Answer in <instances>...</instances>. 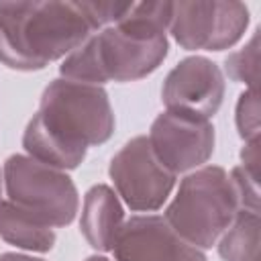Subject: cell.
I'll return each mask as SVG.
<instances>
[{
	"mask_svg": "<svg viewBox=\"0 0 261 261\" xmlns=\"http://www.w3.org/2000/svg\"><path fill=\"white\" fill-rule=\"evenodd\" d=\"M6 200L47 226H67L80 212V194L73 179L27 153L6 157L2 167Z\"/></svg>",
	"mask_w": 261,
	"mask_h": 261,
	"instance_id": "5",
	"label": "cell"
},
{
	"mask_svg": "<svg viewBox=\"0 0 261 261\" xmlns=\"http://www.w3.org/2000/svg\"><path fill=\"white\" fill-rule=\"evenodd\" d=\"M112 253L116 261H206L204 251L179 239L159 214L124 220Z\"/></svg>",
	"mask_w": 261,
	"mask_h": 261,
	"instance_id": "10",
	"label": "cell"
},
{
	"mask_svg": "<svg viewBox=\"0 0 261 261\" xmlns=\"http://www.w3.org/2000/svg\"><path fill=\"white\" fill-rule=\"evenodd\" d=\"M0 190H2V173H0Z\"/></svg>",
	"mask_w": 261,
	"mask_h": 261,
	"instance_id": "20",
	"label": "cell"
},
{
	"mask_svg": "<svg viewBox=\"0 0 261 261\" xmlns=\"http://www.w3.org/2000/svg\"><path fill=\"white\" fill-rule=\"evenodd\" d=\"M94 31L82 2H0V61L16 71L45 69Z\"/></svg>",
	"mask_w": 261,
	"mask_h": 261,
	"instance_id": "3",
	"label": "cell"
},
{
	"mask_svg": "<svg viewBox=\"0 0 261 261\" xmlns=\"http://www.w3.org/2000/svg\"><path fill=\"white\" fill-rule=\"evenodd\" d=\"M234 122L239 137L249 143L259 139V96L257 90H245L239 96L237 110H234Z\"/></svg>",
	"mask_w": 261,
	"mask_h": 261,
	"instance_id": "15",
	"label": "cell"
},
{
	"mask_svg": "<svg viewBox=\"0 0 261 261\" xmlns=\"http://www.w3.org/2000/svg\"><path fill=\"white\" fill-rule=\"evenodd\" d=\"M259 31L253 33L251 41L230 53L224 59V71L230 80L239 82V84H247L249 90H257V61H259Z\"/></svg>",
	"mask_w": 261,
	"mask_h": 261,
	"instance_id": "14",
	"label": "cell"
},
{
	"mask_svg": "<svg viewBox=\"0 0 261 261\" xmlns=\"http://www.w3.org/2000/svg\"><path fill=\"white\" fill-rule=\"evenodd\" d=\"M0 239L31 253H49L57 241L51 226L16 208L8 200H0Z\"/></svg>",
	"mask_w": 261,
	"mask_h": 261,
	"instance_id": "12",
	"label": "cell"
},
{
	"mask_svg": "<svg viewBox=\"0 0 261 261\" xmlns=\"http://www.w3.org/2000/svg\"><path fill=\"white\" fill-rule=\"evenodd\" d=\"M241 167H245L253 177L259 179V139L249 141L241 149Z\"/></svg>",
	"mask_w": 261,
	"mask_h": 261,
	"instance_id": "17",
	"label": "cell"
},
{
	"mask_svg": "<svg viewBox=\"0 0 261 261\" xmlns=\"http://www.w3.org/2000/svg\"><path fill=\"white\" fill-rule=\"evenodd\" d=\"M173 2H133L116 24L94 33L59 65V75L80 84L137 82L153 73L167 57V29Z\"/></svg>",
	"mask_w": 261,
	"mask_h": 261,
	"instance_id": "2",
	"label": "cell"
},
{
	"mask_svg": "<svg viewBox=\"0 0 261 261\" xmlns=\"http://www.w3.org/2000/svg\"><path fill=\"white\" fill-rule=\"evenodd\" d=\"M224 98V73L218 63L204 55L181 59L163 80L161 100L165 110L190 112L212 118Z\"/></svg>",
	"mask_w": 261,
	"mask_h": 261,
	"instance_id": "9",
	"label": "cell"
},
{
	"mask_svg": "<svg viewBox=\"0 0 261 261\" xmlns=\"http://www.w3.org/2000/svg\"><path fill=\"white\" fill-rule=\"evenodd\" d=\"M239 210V198L226 169L202 165L179 181L163 218L179 239L206 251L218 243Z\"/></svg>",
	"mask_w": 261,
	"mask_h": 261,
	"instance_id": "4",
	"label": "cell"
},
{
	"mask_svg": "<svg viewBox=\"0 0 261 261\" xmlns=\"http://www.w3.org/2000/svg\"><path fill=\"white\" fill-rule=\"evenodd\" d=\"M249 27V8L234 0L173 2L169 33L188 51H224L237 45Z\"/></svg>",
	"mask_w": 261,
	"mask_h": 261,
	"instance_id": "6",
	"label": "cell"
},
{
	"mask_svg": "<svg viewBox=\"0 0 261 261\" xmlns=\"http://www.w3.org/2000/svg\"><path fill=\"white\" fill-rule=\"evenodd\" d=\"M108 175L116 196L133 212L159 210L175 188V175L157 161L147 135L133 137L118 149L110 159Z\"/></svg>",
	"mask_w": 261,
	"mask_h": 261,
	"instance_id": "7",
	"label": "cell"
},
{
	"mask_svg": "<svg viewBox=\"0 0 261 261\" xmlns=\"http://www.w3.org/2000/svg\"><path fill=\"white\" fill-rule=\"evenodd\" d=\"M114 126V110L102 86L57 77L43 90L39 110L22 133V147L29 157L67 171L86 159L88 147L104 145Z\"/></svg>",
	"mask_w": 261,
	"mask_h": 261,
	"instance_id": "1",
	"label": "cell"
},
{
	"mask_svg": "<svg viewBox=\"0 0 261 261\" xmlns=\"http://www.w3.org/2000/svg\"><path fill=\"white\" fill-rule=\"evenodd\" d=\"M86 261H110V259H106L104 255H92V257H88Z\"/></svg>",
	"mask_w": 261,
	"mask_h": 261,
	"instance_id": "19",
	"label": "cell"
},
{
	"mask_svg": "<svg viewBox=\"0 0 261 261\" xmlns=\"http://www.w3.org/2000/svg\"><path fill=\"white\" fill-rule=\"evenodd\" d=\"M228 175H230V181H232L237 198H239V208L259 212V179L253 177L241 165L232 167V171Z\"/></svg>",
	"mask_w": 261,
	"mask_h": 261,
	"instance_id": "16",
	"label": "cell"
},
{
	"mask_svg": "<svg viewBox=\"0 0 261 261\" xmlns=\"http://www.w3.org/2000/svg\"><path fill=\"white\" fill-rule=\"evenodd\" d=\"M147 141L157 161L173 175L202 167L214 153V124L208 118L163 110L151 122Z\"/></svg>",
	"mask_w": 261,
	"mask_h": 261,
	"instance_id": "8",
	"label": "cell"
},
{
	"mask_svg": "<svg viewBox=\"0 0 261 261\" xmlns=\"http://www.w3.org/2000/svg\"><path fill=\"white\" fill-rule=\"evenodd\" d=\"M124 224V208L116 192L106 184L92 186L82 204L80 230L88 245L100 253L114 249V243Z\"/></svg>",
	"mask_w": 261,
	"mask_h": 261,
	"instance_id": "11",
	"label": "cell"
},
{
	"mask_svg": "<svg viewBox=\"0 0 261 261\" xmlns=\"http://www.w3.org/2000/svg\"><path fill=\"white\" fill-rule=\"evenodd\" d=\"M222 261H257L259 212L239 210L230 226L216 243Z\"/></svg>",
	"mask_w": 261,
	"mask_h": 261,
	"instance_id": "13",
	"label": "cell"
},
{
	"mask_svg": "<svg viewBox=\"0 0 261 261\" xmlns=\"http://www.w3.org/2000/svg\"><path fill=\"white\" fill-rule=\"evenodd\" d=\"M0 261H45V259L33 257V255H24V253H2Z\"/></svg>",
	"mask_w": 261,
	"mask_h": 261,
	"instance_id": "18",
	"label": "cell"
}]
</instances>
